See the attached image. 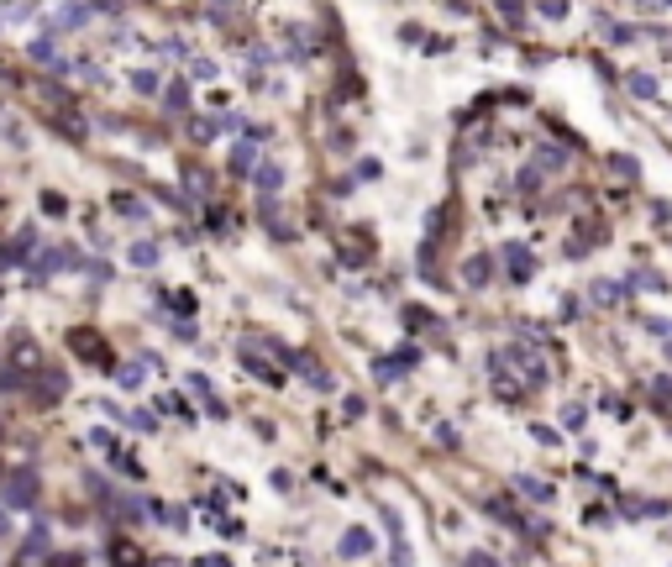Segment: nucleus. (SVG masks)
Listing matches in <instances>:
<instances>
[{
  "mask_svg": "<svg viewBox=\"0 0 672 567\" xmlns=\"http://www.w3.org/2000/svg\"><path fill=\"white\" fill-rule=\"evenodd\" d=\"M58 567H74V562H58Z\"/></svg>",
  "mask_w": 672,
  "mask_h": 567,
  "instance_id": "17",
  "label": "nucleus"
},
{
  "mask_svg": "<svg viewBox=\"0 0 672 567\" xmlns=\"http://www.w3.org/2000/svg\"><path fill=\"white\" fill-rule=\"evenodd\" d=\"M131 263H142V268L158 263V242H137V247H131Z\"/></svg>",
  "mask_w": 672,
  "mask_h": 567,
  "instance_id": "5",
  "label": "nucleus"
},
{
  "mask_svg": "<svg viewBox=\"0 0 672 567\" xmlns=\"http://www.w3.org/2000/svg\"><path fill=\"white\" fill-rule=\"evenodd\" d=\"M593 299H609V305H614V299H620V284L599 279V284H593Z\"/></svg>",
  "mask_w": 672,
  "mask_h": 567,
  "instance_id": "8",
  "label": "nucleus"
},
{
  "mask_svg": "<svg viewBox=\"0 0 672 567\" xmlns=\"http://www.w3.org/2000/svg\"><path fill=\"white\" fill-rule=\"evenodd\" d=\"M32 499H37V472H11V478H6V504L26 509Z\"/></svg>",
  "mask_w": 672,
  "mask_h": 567,
  "instance_id": "1",
  "label": "nucleus"
},
{
  "mask_svg": "<svg viewBox=\"0 0 672 567\" xmlns=\"http://www.w3.org/2000/svg\"><path fill=\"white\" fill-rule=\"evenodd\" d=\"M468 567H499V562H494V557H484V552H473V557H468Z\"/></svg>",
  "mask_w": 672,
  "mask_h": 567,
  "instance_id": "15",
  "label": "nucleus"
},
{
  "mask_svg": "<svg viewBox=\"0 0 672 567\" xmlns=\"http://www.w3.org/2000/svg\"><path fill=\"white\" fill-rule=\"evenodd\" d=\"M195 79H215V63L211 58H195Z\"/></svg>",
  "mask_w": 672,
  "mask_h": 567,
  "instance_id": "13",
  "label": "nucleus"
},
{
  "mask_svg": "<svg viewBox=\"0 0 672 567\" xmlns=\"http://www.w3.org/2000/svg\"><path fill=\"white\" fill-rule=\"evenodd\" d=\"M368 552H373L368 531H363V525H352V531H347V541H342V557H368Z\"/></svg>",
  "mask_w": 672,
  "mask_h": 567,
  "instance_id": "2",
  "label": "nucleus"
},
{
  "mask_svg": "<svg viewBox=\"0 0 672 567\" xmlns=\"http://www.w3.org/2000/svg\"><path fill=\"white\" fill-rule=\"evenodd\" d=\"M562 425H573V431H578V425H583V404H562Z\"/></svg>",
  "mask_w": 672,
  "mask_h": 567,
  "instance_id": "9",
  "label": "nucleus"
},
{
  "mask_svg": "<svg viewBox=\"0 0 672 567\" xmlns=\"http://www.w3.org/2000/svg\"><path fill=\"white\" fill-rule=\"evenodd\" d=\"M609 168H614V174H620V179H636V163H630V158H614Z\"/></svg>",
  "mask_w": 672,
  "mask_h": 567,
  "instance_id": "11",
  "label": "nucleus"
},
{
  "mask_svg": "<svg viewBox=\"0 0 672 567\" xmlns=\"http://www.w3.org/2000/svg\"><path fill=\"white\" fill-rule=\"evenodd\" d=\"M6 531H11V515H0V541H6Z\"/></svg>",
  "mask_w": 672,
  "mask_h": 567,
  "instance_id": "16",
  "label": "nucleus"
},
{
  "mask_svg": "<svg viewBox=\"0 0 672 567\" xmlns=\"http://www.w3.org/2000/svg\"><path fill=\"white\" fill-rule=\"evenodd\" d=\"M630 90H636L641 100H651V94H657V79H646V74H630Z\"/></svg>",
  "mask_w": 672,
  "mask_h": 567,
  "instance_id": "6",
  "label": "nucleus"
},
{
  "mask_svg": "<svg viewBox=\"0 0 672 567\" xmlns=\"http://www.w3.org/2000/svg\"><path fill=\"white\" fill-rule=\"evenodd\" d=\"M116 211H121V215H142V205L131 200V195H121V200H116Z\"/></svg>",
  "mask_w": 672,
  "mask_h": 567,
  "instance_id": "14",
  "label": "nucleus"
},
{
  "mask_svg": "<svg viewBox=\"0 0 672 567\" xmlns=\"http://www.w3.org/2000/svg\"><path fill=\"white\" fill-rule=\"evenodd\" d=\"M258 184H263V189H279V184H284V168H279V163H263V168H258Z\"/></svg>",
  "mask_w": 672,
  "mask_h": 567,
  "instance_id": "4",
  "label": "nucleus"
},
{
  "mask_svg": "<svg viewBox=\"0 0 672 567\" xmlns=\"http://www.w3.org/2000/svg\"><path fill=\"white\" fill-rule=\"evenodd\" d=\"M158 84H163L158 69H131V90H137V94H158Z\"/></svg>",
  "mask_w": 672,
  "mask_h": 567,
  "instance_id": "3",
  "label": "nucleus"
},
{
  "mask_svg": "<svg viewBox=\"0 0 672 567\" xmlns=\"http://www.w3.org/2000/svg\"><path fill=\"white\" fill-rule=\"evenodd\" d=\"M468 279H473V284H484V279H489V263L473 258V263H468Z\"/></svg>",
  "mask_w": 672,
  "mask_h": 567,
  "instance_id": "12",
  "label": "nucleus"
},
{
  "mask_svg": "<svg viewBox=\"0 0 672 567\" xmlns=\"http://www.w3.org/2000/svg\"><path fill=\"white\" fill-rule=\"evenodd\" d=\"M252 168V147H231V174H247Z\"/></svg>",
  "mask_w": 672,
  "mask_h": 567,
  "instance_id": "7",
  "label": "nucleus"
},
{
  "mask_svg": "<svg viewBox=\"0 0 672 567\" xmlns=\"http://www.w3.org/2000/svg\"><path fill=\"white\" fill-rule=\"evenodd\" d=\"M520 488H525L531 499H552V488H546V484H536V478H520Z\"/></svg>",
  "mask_w": 672,
  "mask_h": 567,
  "instance_id": "10",
  "label": "nucleus"
}]
</instances>
